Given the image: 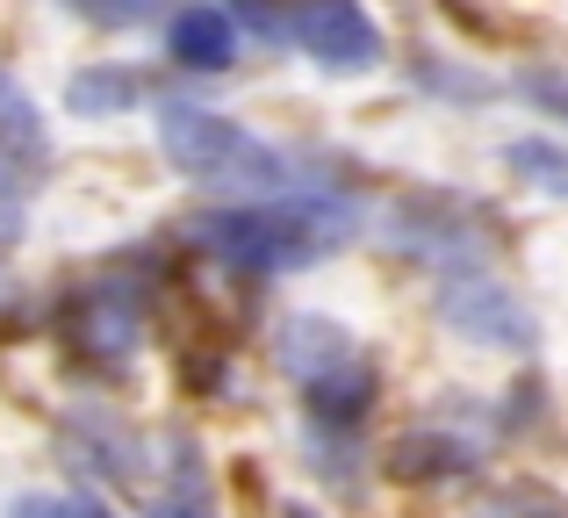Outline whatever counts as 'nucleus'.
<instances>
[{"mask_svg":"<svg viewBox=\"0 0 568 518\" xmlns=\"http://www.w3.org/2000/svg\"><path fill=\"white\" fill-rule=\"evenodd\" d=\"M159 152L166 166L194 187H223V195H274L295 187V166L260 138V130L231 123V115L202 109V101H166L159 109Z\"/></svg>","mask_w":568,"mask_h":518,"instance_id":"1","label":"nucleus"},{"mask_svg":"<svg viewBox=\"0 0 568 518\" xmlns=\"http://www.w3.org/2000/svg\"><path fill=\"white\" fill-rule=\"evenodd\" d=\"M274 353L310 410V433H353L375 410V360L361 353V338L346 324L303 309V317H288L274 332Z\"/></svg>","mask_w":568,"mask_h":518,"instance_id":"2","label":"nucleus"},{"mask_svg":"<svg viewBox=\"0 0 568 518\" xmlns=\"http://www.w3.org/2000/svg\"><path fill=\"white\" fill-rule=\"evenodd\" d=\"M187 238L209 260L237 266V274H303L332 253L324 238V210H266V202H223L187 224Z\"/></svg>","mask_w":568,"mask_h":518,"instance_id":"3","label":"nucleus"},{"mask_svg":"<svg viewBox=\"0 0 568 518\" xmlns=\"http://www.w3.org/2000/svg\"><path fill=\"white\" fill-rule=\"evenodd\" d=\"M439 324L483 353H532L540 346V317L526 309V295L489 281V274H446L439 281Z\"/></svg>","mask_w":568,"mask_h":518,"instance_id":"4","label":"nucleus"},{"mask_svg":"<svg viewBox=\"0 0 568 518\" xmlns=\"http://www.w3.org/2000/svg\"><path fill=\"white\" fill-rule=\"evenodd\" d=\"M288 37L324 72H375L382 51H388L367 0H288Z\"/></svg>","mask_w":568,"mask_h":518,"instance_id":"5","label":"nucleus"},{"mask_svg":"<svg viewBox=\"0 0 568 518\" xmlns=\"http://www.w3.org/2000/svg\"><path fill=\"white\" fill-rule=\"evenodd\" d=\"M468 224H489L475 202H460V195H410L396 210V245H410V253H425V260H446L454 274H475V260L489 253V238L468 231Z\"/></svg>","mask_w":568,"mask_h":518,"instance_id":"6","label":"nucleus"},{"mask_svg":"<svg viewBox=\"0 0 568 518\" xmlns=\"http://www.w3.org/2000/svg\"><path fill=\"white\" fill-rule=\"evenodd\" d=\"M483 468V439L460 433V425H410L396 439V476L410 483H460Z\"/></svg>","mask_w":568,"mask_h":518,"instance_id":"7","label":"nucleus"},{"mask_svg":"<svg viewBox=\"0 0 568 518\" xmlns=\"http://www.w3.org/2000/svg\"><path fill=\"white\" fill-rule=\"evenodd\" d=\"M166 51H173V65H187V72H231L237 65L231 8H216V0H187V8L166 22Z\"/></svg>","mask_w":568,"mask_h":518,"instance_id":"8","label":"nucleus"},{"mask_svg":"<svg viewBox=\"0 0 568 518\" xmlns=\"http://www.w3.org/2000/svg\"><path fill=\"white\" fill-rule=\"evenodd\" d=\"M43 159H51V138H43L37 101H29L22 87L0 72V166H14V173H29V181H37Z\"/></svg>","mask_w":568,"mask_h":518,"instance_id":"9","label":"nucleus"},{"mask_svg":"<svg viewBox=\"0 0 568 518\" xmlns=\"http://www.w3.org/2000/svg\"><path fill=\"white\" fill-rule=\"evenodd\" d=\"M72 338H80L94 360H130L138 317H130V303L115 288H94V295H80V309H72Z\"/></svg>","mask_w":568,"mask_h":518,"instance_id":"10","label":"nucleus"},{"mask_svg":"<svg viewBox=\"0 0 568 518\" xmlns=\"http://www.w3.org/2000/svg\"><path fill=\"white\" fill-rule=\"evenodd\" d=\"M138 101H144V72H130V65H80L65 80V109L87 115V123L123 115V109H138Z\"/></svg>","mask_w":568,"mask_h":518,"instance_id":"11","label":"nucleus"},{"mask_svg":"<svg viewBox=\"0 0 568 518\" xmlns=\"http://www.w3.org/2000/svg\"><path fill=\"white\" fill-rule=\"evenodd\" d=\"M152 518H216V497H209V468H202V447H194L187 433H173L166 497L152 505Z\"/></svg>","mask_w":568,"mask_h":518,"instance_id":"12","label":"nucleus"},{"mask_svg":"<svg viewBox=\"0 0 568 518\" xmlns=\"http://www.w3.org/2000/svg\"><path fill=\"white\" fill-rule=\"evenodd\" d=\"M475 518H568V490H555L540 476H504L483 490Z\"/></svg>","mask_w":568,"mask_h":518,"instance_id":"13","label":"nucleus"},{"mask_svg":"<svg viewBox=\"0 0 568 518\" xmlns=\"http://www.w3.org/2000/svg\"><path fill=\"white\" fill-rule=\"evenodd\" d=\"M504 166H511L518 181H532V187H547V195H561V202H568V152H561V144H547V138H518V144H504Z\"/></svg>","mask_w":568,"mask_h":518,"instance_id":"14","label":"nucleus"},{"mask_svg":"<svg viewBox=\"0 0 568 518\" xmlns=\"http://www.w3.org/2000/svg\"><path fill=\"white\" fill-rule=\"evenodd\" d=\"M8 518H109V505H94L80 490H29L8 505Z\"/></svg>","mask_w":568,"mask_h":518,"instance_id":"15","label":"nucleus"},{"mask_svg":"<svg viewBox=\"0 0 568 518\" xmlns=\"http://www.w3.org/2000/svg\"><path fill=\"white\" fill-rule=\"evenodd\" d=\"M58 8H72L80 22H94V29H138V22L159 14V0H58Z\"/></svg>","mask_w":568,"mask_h":518,"instance_id":"16","label":"nucleus"},{"mask_svg":"<svg viewBox=\"0 0 568 518\" xmlns=\"http://www.w3.org/2000/svg\"><path fill=\"white\" fill-rule=\"evenodd\" d=\"M526 94L540 101V109H555V115H568V80H555V72H532V80H526Z\"/></svg>","mask_w":568,"mask_h":518,"instance_id":"17","label":"nucleus"},{"mask_svg":"<svg viewBox=\"0 0 568 518\" xmlns=\"http://www.w3.org/2000/svg\"><path fill=\"white\" fill-rule=\"evenodd\" d=\"M281 518H324V511H310V505H288V511H281Z\"/></svg>","mask_w":568,"mask_h":518,"instance_id":"18","label":"nucleus"}]
</instances>
